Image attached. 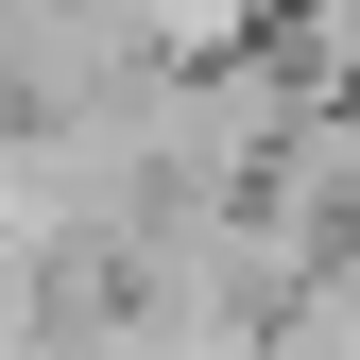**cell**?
<instances>
[{"label": "cell", "mask_w": 360, "mask_h": 360, "mask_svg": "<svg viewBox=\"0 0 360 360\" xmlns=\"http://www.w3.org/2000/svg\"><path fill=\"white\" fill-rule=\"evenodd\" d=\"M275 34H292V0H138L155 69H240V52H275Z\"/></svg>", "instance_id": "6da1fadb"}]
</instances>
